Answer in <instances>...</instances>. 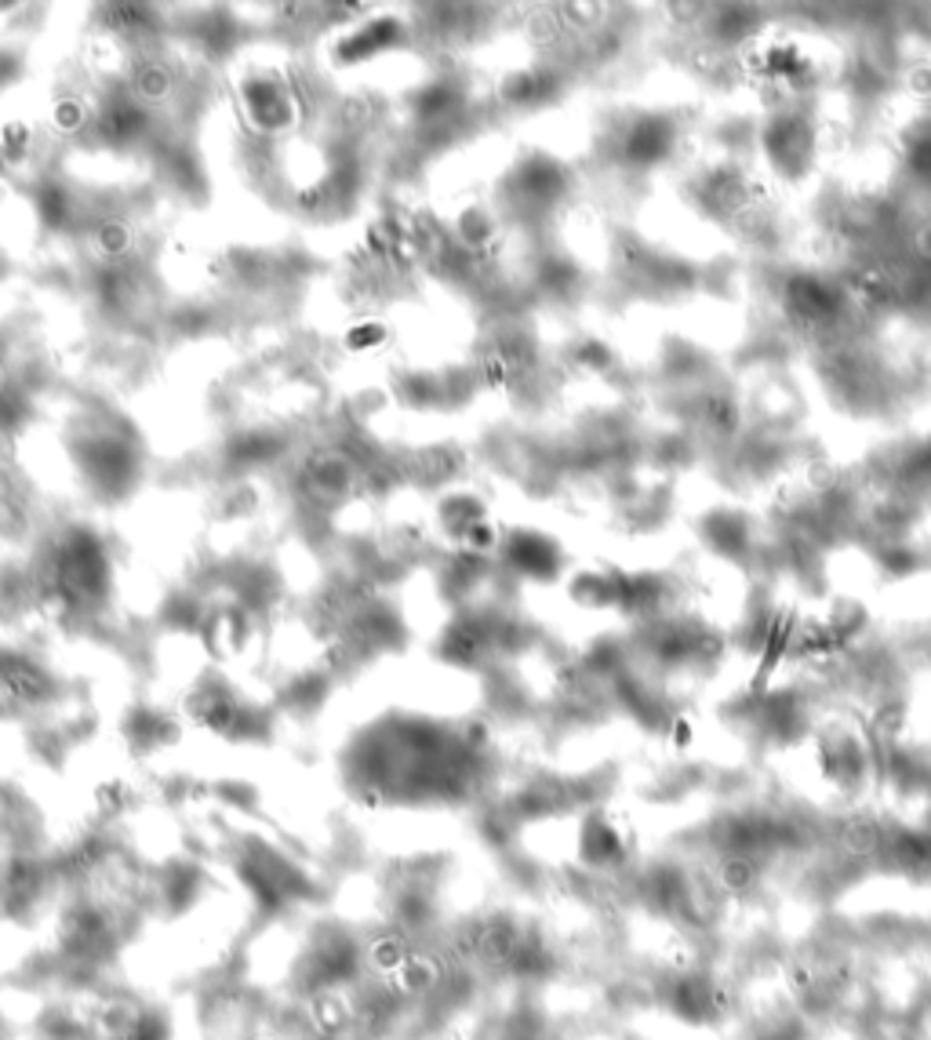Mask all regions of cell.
Instances as JSON below:
<instances>
[{
    "mask_svg": "<svg viewBox=\"0 0 931 1040\" xmlns=\"http://www.w3.org/2000/svg\"><path fill=\"white\" fill-rule=\"evenodd\" d=\"M131 248H135V233H131L128 222L106 219V222L95 226V251H99L106 262H121Z\"/></svg>",
    "mask_w": 931,
    "mask_h": 1040,
    "instance_id": "cell-1",
    "label": "cell"
}]
</instances>
